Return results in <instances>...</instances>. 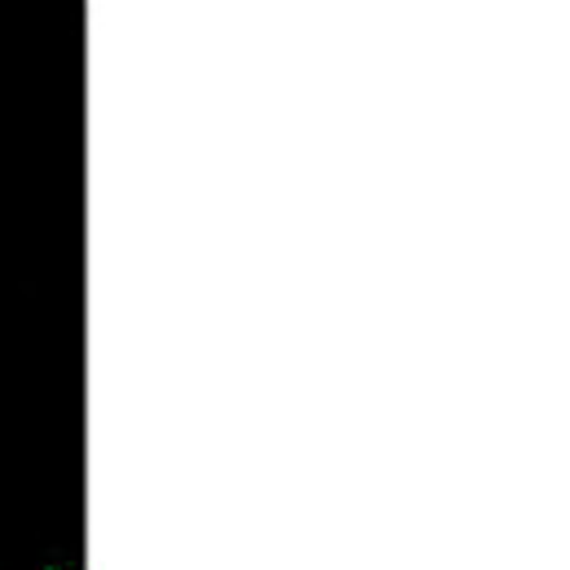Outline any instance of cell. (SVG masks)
Masks as SVG:
<instances>
[{
    "label": "cell",
    "mask_w": 570,
    "mask_h": 570,
    "mask_svg": "<svg viewBox=\"0 0 570 570\" xmlns=\"http://www.w3.org/2000/svg\"><path fill=\"white\" fill-rule=\"evenodd\" d=\"M71 570H75V567H71Z\"/></svg>",
    "instance_id": "1"
}]
</instances>
